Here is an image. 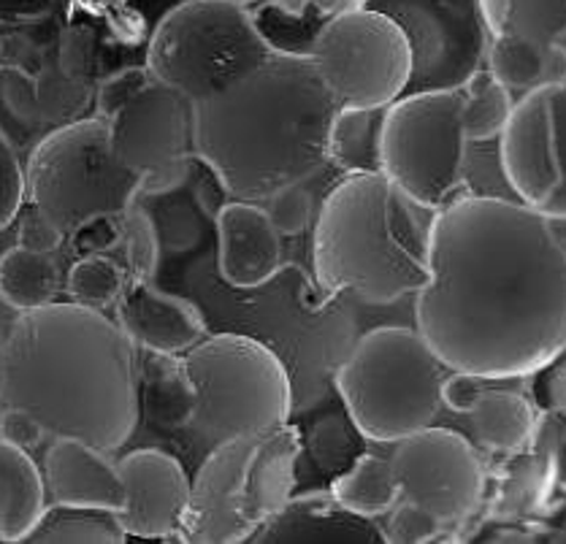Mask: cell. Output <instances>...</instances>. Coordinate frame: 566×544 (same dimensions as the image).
Returning <instances> with one entry per match:
<instances>
[{"label": "cell", "mask_w": 566, "mask_h": 544, "mask_svg": "<svg viewBox=\"0 0 566 544\" xmlns=\"http://www.w3.org/2000/svg\"><path fill=\"white\" fill-rule=\"evenodd\" d=\"M418 331L450 372L485 383L537 374L566 353V244L545 215L459 196L429 226Z\"/></svg>", "instance_id": "1"}, {"label": "cell", "mask_w": 566, "mask_h": 544, "mask_svg": "<svg viewBox=\"0 0 566 544\" xmlns=\"http://www.w3.org/2000/svg\"><path fill=\"white\" fill-rule=\"evenodd\" d=\"M138 347L117 320L76 301H52L11 323L0 404L28 409L52 439L114 452L138 426Z\"/></svg>", "instance_id": "2"}, {"label": "cell", "mask_w": 566, "mask_h": 544, "mask_svg": "<svg viewBox=\"0 0 566 544\" xmlns=\"http://www.w3.org/2000/svg\"><path fill=\"white\" fill-rule=\"evenodd\" d=\"M339 108L315 60L271 54L231 87L192 104V149L228 196L263 203L323 171Z\"/></svg>", "instance_id": "3"}, {"label": "cell", "mask_w": 566, "mask_h": 544, "mask_svg": "<svg viewBox=\"0 0 566 544\" xmlns=\"http://www.w3.org/2000/svg\"><path fill=\"white\" fill-rule=\"evenodd\" d=\"M315 276L325 295L390 304L429 282V228L382 171L347 174L315 226Z\"/></svg>", "instance_id": "4"}, {"label": "cell", "mask_w": 566, "mask_h": 544, "mask_svg": "<svg viewBox=\"0 0 566 544\" xmlns=\"http://www.w3.org/2000/svg\"><path fill=\"white\" fill-rule=\"evenodd\" d=\"M444 368L420 331L382 325L360 336L336 372V388L353 426L390 444L431 426L442 407Z\"/></svg>", "instance_id": "5"}, {"label": "cell", "mask_w": 566, "mask_h": 544, "mask_svg": "<svg viewBox=\"0 0 566 544\" xmlns=\"http://www.w3.org/2000/svg\"><path fill=\"white\" fill-rule=\"evenodd\" d=\"M182 366L196 396L190 426L214 444L263 437L291 417V377L258 338L207 336L182 355Z\"/></svg>", "instance_id": "6"}, {"label": "cell", "mask_w": 566, "mask_h": 544, "mask_svg": "<svg viewBox=\"0 0 566 544\" xmlns=\"http://www.w3.org/2000/svg\"><path fill=\"white\" fill-rule=\"evenodd\" d=\"M25 192L65 236L101 217L119 220L142 196V179L117 160L101 117H82L52 128L33 147Z\"/></svg>", "instance_id": "7"}, {"label": "cell", "mask_w": 566, "mask_h": 544, "mask_svg": "<svg viewBox=\"0 0 566 544\" xmlns=\"http://www.w3.org/2000/svg\"><path fill=\"white\" fill-rule=\"evenodd\" d=\"M271 54L247 6L231 0H185L149 35L147 69L190 104H201Z\"/></svg>", "instance_id": "8"}, {"label": "cell", "mask_w": 566, "mask_h": 544, "mask_svg": "<svg viewBox=\"0 0 566 544\" xmlns=\"http://www.w3.org/2000/svg\"><path fill=\"white\" fill-rule=\"evenodd\" d=\"M461 90H429L385 108L382 174L420 209L437 211L459 198L467 171Z\"/></svg>", "instance_id": "9"}, {"label": "cell", "mask_w": 566, "mask_h": 544, "mask_svg": "<svg viewBox=\"0 0 566 544\" xmlns=\"http://www.w3.org/2000/svg\"><path fill=\"white\" fill-rule=\"evenodd\" d=\"M312 60L339 106H390L407 93L412 76L405 30L369 6L334 17L323 28Z\"/></svg>", "instance_id": "10"}, {"label": "cell", "mask_w": 566, "mask_h": 544, "mask_svg": "<svg viewBox=\"0 0 566 544\" xmlns=\"http://www.w3.org/2000/svg\"><path fill=\"white\" fill-rule=\"evenodd\" d=\"M405 30L412 50L407 93L461 90L483 69L491 46L483 0H369Z\"/></svg>", "instance_id": "11"}, {"label": "cell", "mask_w": 566, "mask_h": 544, "mask_svg": "<svg viewBox=\"0 0 566 544\" xmlns=\"http://www.w3.org/2000/svg\"><path fill=\"white\" fill-rule=\"evenodd\" d=\"M106 125L117 160L142 179V196H160L188 181L196 149L192 104L182 93L153 76Z\"/></svg>", "instance_id": "12"}, {"label": "cell", "mask_w": 566, "mask_h": 544, "mask_svg": "<svg viewBox=\"0 0 566 544\" xmlns=\"http://www.w3.org/2000/svg\"><path fill=\"white\" fill-rule=\"evenodd\" d=\"M499 160L523 203L566 222V82L526 90L499 136Z\"/></svg>", "instance_id": "13"}, {"label": "cell", "mask_w": 566, "mask_h": 544, "mask_svg": "<svg viewBox=\"0 0 566 544\" xmlns=\"http://www.w3.org/2000/svg\"><path fill=\"white\" fill-rule=\"evenodd\" d=\"M390 463L401 499L423 506L444 525L463 523L485 495V467L478 450L448 428H420L396 441Z\"/></svg>", "instance_id": "14"}, {"label": "cell", "mask_w": 566, "mask_h": 544, "mask_svg": "<svg viewBox=\"0 0 566 544\" xmlns=\"http://www.w3.org/2000/svg\"><path fill=\"white\" fill-rule=\"evenodd\" d=\"M239 437L220 441L190 482V504L182 525V542L237 544L252 536L244 520V467L252 441Z\"/></svg>", "instance_id": "15"}, {"label": "cell", "mask_w": 566, "mask_h": 544, "mask_svg": "<svg viewBox=\"0 0 566 544\" xmlns=\"http://www.w3.org/2000/svg\"><path fill=\"white\" fill-rule=\"evenodd\" d=\"M117 463L128 488V504L119 512L125 531L142 540L182 542L190 504V480L182 463L160 450H134Z\"/></svg>", "instance_id": "16"}, {"label": "cell", "mask_w": 566, "mask_h": 544, "mask_svg": "<svg viewBox=\"0 0 566 544\" xmlns=\"http://www.w3.org/2000/svg\"><path fill=\"white\" fill-rule=\"evenodd\" d=\"M114 320L136 347L160 355H182L207 338V320L188 299L163 293L153 282L128 280L114 301Z\"/></svg>", "instance_id": "17"}, {"label": "cell", "mask_w": 566, "mask_h": 544, "mask_svg": "<svg viewBox=\"0 0 566 544\" xmlns=\"http://www.w3.org/2000/svg\"><path fill=\"white\" fill-rule=\"evenodd\" d=\"M214 226L217 263L228 285L261 287L282 269V233L271 222L266 207L233 198L217 211Z\"/></svg>", "instance_id": "18"}, {"label": "cell", "mask_w": 566, "mask_h": 544, "mask_svg": "<svg viewBox=\"0 0 566 544\" xmlns=\"http://www.w3.org/2000/svg\"><path fill=\"white\" fill-rule=\"evenodd\" d=\"M46 491L60 504L98 506L123 512L128 504L119 463H112L104 450L82 439L54 437L44 452Z\"/></svg>", "instance_id": "19"}, {"label": "cell", "mask_w": 566, "mask_h": 544, "mask_svg": "<svg viewBox=\"0 0 566 544\" xmlns=\"http://www.w3.org/2000/svg\"><path fill=\"white\" fill-rule=\"evenodd\" d=\"M250 542L258 544H382L385 534L371 517L355 515L334 493H306L287 501Z\"/></svg>", "instance_id": "20"}, {"label": "cell", "mask_w": 566, "mask_h": 544, "mask_svg": "<svg viewBox=\"0 0 566 544\" xmlns=\"http://www.w3.org/2000/svg\"><path fill=\"white\" fill-rule=\"evenodd\" d=\"M0 95L11 117L30 128H60L82 119L84 108L95 101L93 82L65 74L57 57L41 65L39 74L22 69L0 71Z\"/></svg>", "instance_id": "21"}, {"label": "cell", "mask_w": 566, "mask_h": 544, "mask_svg": "<svg viewBox=\"0 0 566 544\" xmlns=\"http://www.w3.org/2000/svg\"><path fill=\"white\" fill-rule=\"evenodd\" d=\"M301 437L293 426H280L252 441L244 467V520L255 534L269 517H274L296 488V461ZM250 542V540H247Z\"/></svg>", "instance_id": "22"}, {"label": "cell", "mask_w": 566, "mask_h": 544, "mask_svg": "<svg viewBox=\"0 0 566 544\" xmlns=\"http://www.w3.org/2000/svg\"><path fill=\"white\" fill-rule=\"evenodd\" d=\"M46 482L22 447L0 439V542H25L44 504Z\"/></svg>", "instance_id": "23"}, {"label": "cell", "mask_w": 566, "mask_h": 544, "mask_svg": "<svg viewBox=\"0 0 566 544\" xmlns=\"http://www.w3.org/2000/svg\"><path fill=\"white\" fill-rule=\"evenodd\" d=\"M469 417L480 444L502 456L526 450L539 433L537 409L515 390H483Z\"/></svg>", "instance_id": "24"}, {"label": "cell", "mask_w": 566, "mask_h": 544, "mask_svg": "<svg viewBox=\"0 0 566 544\" xmlns=\"http://www.w3.org/2000/svg\"><path fill=\"white\" fill-rule=\"evenodd\" d=\"M119 512L54 501L30 529V544H123L128 542Z\"/></svg>", "instance_id": "25"}, {"label": "cell", "mask_w": 566, "mask_h": 544, "mask_svg": "<svg viewBox=\"0 0 566 544\" xmlns=\"http://www.w3.org/2000/svg\"><path fill=\"white\" fill-rule=\"evenodd\" d=\"M385 108L342 106L331 125L328 163L347 174L382 171Z\"/></svg>", "instance_id": "26"}, {"label": "cell", "mask_w": 566, "mask_h": 544, "mask_svg": "<svg viewBox=\"0 0 566 544\" xmlns=\"http://www.w3.org/2000/svg\"><path fill=\"white\" fill-rule=\"evenodd\" d=\"M252 17L271 52L296 57H312L323 28L331 22L310 0H261Z\"/></svg>", "instance_id": "27"}, {"label": "cell", "mask_w": 566, "mask_h": 544, "mask_svg": "<svg viewBox=\"0 0 566 544\" xmlns=\"http://www.w3.org/2000/svg\"><path fill=\"white\" fill-rule=\"evenodd\" d=\"M144 404L160 428L190 426L196 412V396L185 374L182 358L177 355L149 353L144 363Z\"/></svg>", "instance_id": "28"}, {"label": "cell", "mask_w": 566, "mask_h": 544, "mask_svg": "<svg viewBox=\"0 0 566 544\" xmlns=\"http://www.w3.org/2000/svg\"><path fill=\"white\" fill-rule=\"evenodd\" d=\"M331 493L342 506L364 517L388 515L401 501L399 477L394 463L379 456H360L350 471L336 477Z\"/></svg>", "instance_id": "29"}, {"label": "cell", "mask_w": 566, "mask_h": 544, "mask_svg": "<svg viewBox=\"0 0 566 544\" xmlns=\"http://www.w3.org/2000/svg\"><path fill=\"white\" fill-rule=\"evenodd\" d=\"M57 287V263L46 252L11 247L0 255V299L14 310L28 312L52 304Z\"/></svg>", "instance_id": "30"}, {"label": "cell", "mask_w": 566, "mask_h": 544, "mask_svg": "<svg viewBox=\"0 0 566 544\" xmlns=\"http://www.w3.org/2000/svg\"><path fill=\"white\" fill-rule=\"evenodd\" d=\"M517 458L510 461L507 471L499 485V495L493 506H499L502 515H523V512L537 510L542 501L547 499L553 474H556V456L551 444H537L534 437L526 450L515 452Z\"/></svg>", "instance_id": "31"}, {"label": "cell", "mask_w": 566, "mask_h": 544, "mask_svg": "<svg viewBox=\"0 0 566 544\" xmlns=\"http://www.w3.org/2000/svg\"><path fill=\"white\" fill-rule=\"evenodd\" d=\"M491 33H517L551 44L566 30V0H483Z\"/></svg>", "instance_id": "32"}, {"label": "cell", "mask_w": 566, "mask_h": 544, "mask_svg": "<svg viewBox=\"0 0 566 544\" xmlns=\"http://www.w3.org/2000/svg\"><path fill=\"white\" fill-rule=\"evenodd\" d=\"M463 93V130L469 142H491L502 136L510 114H513V98L507 84L499 82L491 71L480 69L469 76L461 87Z\"/></svg>", "instance_id": "33"}, {"label": "cell", "mask_w": 566, "mask_h": 544, "mask_svg": "<svg viewBox=\"0 0 566 544\" xmlns=\"http://www.w3.org/2000/svg\"><path fill=\"white\" fill-rule=\"evenodd\" d=\"M545 46L517 33L491 35L488 71L510 90H534L545 84Z\"/></svg>", "instance_id": "34"}, {"label": "cell", "mask_w": 566, "mask_h": 544, "mask_svg": "<svg viewBox=\"0 0 566 544\" xmlns=\"http://www.w3.org/2000/svg\"><path fill=\"white\" fill-rule=\"evenodd\" d=\"M125 282H128V271L119 269L117 260L104 255V252H87L71 265L65 290L76 304L104 310L119 299Z\"/></svg>", "instance_id": "35"}, {"label": "cell", "mask_w": 566, "mask_h": 544, "mask_svg": "<svg viewBox=\"0 0 566 544\" xmlns=\"http://www.w3.org/2000/svg\"><path fill=\"white\" fill-rule=\"evenodd\" d=\"M119 244L125 250V271L128 280L153 282L160 263V239L158 226L138 203L125 209L119 217Z\"/></svg>", "instance_id": "36"}, {"label": "cell", "mask_w": 566, "mask_h": 544, "mask_svg": "<svg viewBox=\"0 0 566 544\" xmlns=\"http://www.w3.org/2000/svg\"><path fill=\"white\" fill-rule=\"evenodd\" d=\"M444 529H448V525L439 523V520L433 517L431 512H426L423 506L401 499L399 504L388 512V523H385L382 534H385V542L423 544V542L439 540Z\"/></svg>", "instance_id": "37"}, {"label": "cell", "mask_w": 566, "mask_h": 544, "mask_svg": "<svg viewBox=\"0 0 566 544\" xmlns=\"http://www.w3.org/2000/svg\"><path fill=\"white\" fill-rule=\"evenodd\" d=\"M22 198H25V168L11 138L0 128V231H6L14 217H20Z\"/></svg>", "instance_id": "38"}, {"label": "cell", "mask_w": 566, "mask_h": 544, "mask_svg": "<svg viewBox=\"0 0 566 544\" xmlns=\"http://www.w3.org/2000/svg\"><path fill=\"white\" fill-rule=\"evenodd\" d=\"M266 211L282 236H298L312 220V196L304 185H291L269 198Z\"/></svg>", "instance_id": "39"}, {"label": "cell", "mask_w": 566, "mask_h": 544, "mask_svg": "<svg viewBox=\"0 0 566 544\" xmlns=\"http://www.w3.org/2000/svg\"><path fill=\"white\" fill-rule=\"evenodd\" d=\"M57 65L69 76L90 82L95 69V30L90 25H71L60 33Z\"/></svg>", "instance_id": "40"}, {"label": "cell", "mask_w": 566, "mask_h": 544, "mask_svg": "<svg viewBox=\"0 0 566 544\" xmlns=\"http://www.w3.org/2000/svg\"><path fill=\"white\" fill-rule=\"evenodd\" d=\"M153 79L147 65H130V69L117 71V74L101 79L95 87V117L108 119L128 98H134L138 90Z\"/></svg>", "instance_id": "41"}, {"label": "cell", "mask_w": 566, "mask_h": 544, "mask_svg": "<svg viewBox=\"0 0 566 544\" xmlns=\"http://www.w3.org/2000/svg\"><path fill=\"white\" fill-rule=\"evenodd\" d=\"M20 247L33 252H46L52 255L60 244L65 241V233L46 215H41L39 209L30 203L25 211H20V231H17Z\"/></svg>", "instance_id": "42"}, {"label": "cell", "mask_w": 566, "mask_h": 544, "mask_svg": "<svg viewBox=\"0 0 566 544\" xmlns=\"http://www.w3.org/2000/svg\"><path fill=\"white\" fill-rule=\"evenodd\" d=\"M50 433L41 426V420L35 415H30L22 407H3L0 412V439L9 441V444L22 447V450H35Z\"/></svg>", "instance_id": "43"}, {"label": "cell", "mask_w": 566, "mask_h": 544, "mask_svg": "<svg viewBox=\"0 0 566 544\" xmlns=\"http://www.w3.org/2000/svg\"><path fill=\"white\" fill-rule=\"evenodd\" d=\"M483 390H485V379L472 377V374H463V372H453V377H444L442 404L453 409V412L469 415Z\"/></svg>", "instance_id": "44"}, {"label": "cell", "mask_w": 566, "mask_h": 544, "mask_svg": "<svg viewBox=\"0 0 566 544\" xmlns=\"http://www.w3.org/2000/svg\"><path fill=\"white\" fill-rule=\"evenodd\" d=\"M71 239H74L76 247L84 252H104L119 241V220L101 217V220H93L90 226L80 228Z\"/></svg>", "instance_id": "45"}, {"label": "cell", "mask_w": 566, "mask_h": 544, "mask_svg": "<svg viewBox=\"0 0 566 544\" xmlns=\"http://www.w3.org/2000/svg\"><path fill=\"white\" fill-rule=\"evenodd\" d=\"M57 0H0V25H28L52 11Z\"/></svg>", "instance_id": "46"}, {"label": "cell", "mask_w": 566, "mask_h": 544, "mask_svg": "<svg viewBox=\"0 0 566 544\" xmlns=\"http://www.w3.org/2000/svg\"><path fill=\"white\" fill-rule=\"evenodd\" d=\"M566 82V50L558 41H551L545 46V84H564Z\"/></svg>", "instance_id": "47"}, {"label": "cell", "mask_w": 566, "mask_h": 544, "mask_svg": "<svg viewBox=\"0 0 566 544\" xmlns=\"http://www.w3.org/2000/svg\"><path fill=\"white\" fill-rule=\"evenodd\" d=\"M312 6H315L321 14L328 17V20H334V17L339 14H347V11H355V9H364L369 0H310Z\"/></svg>", "instance_id": "48"}, {"label": "cell", "mask_w": 566, "mask_h": 544, "mask_svg": "<svg viewBox=\"0 0 566 544\" xmlns=\"http://www.w3.org/2000/svg\"><path fill=\"white\" fill-rule=\"evenodd\" d=\"M547 396H551L553 407L566 417V363L562 366V372L551 379V385H547Z\"/></svg>", "instance_id": "49"}, {"label": "cell", "mask_w": 566, "mask_h": 544, "mask_svg": "<svg viewBox=\"0 0 566 544\" xmlns=\"http://www.w3.org/2000/svg\"><path fill=\"white\" fill-rule=\"evenodd\" d=\"M123 0H84V6H104V9H114V6H119Z\"/></svg>", "instance_id": "50"}, {"label": "cell", "mask_w": 566, "mask_h": 544, "mask_svg": "<svg viewBox=\"0 0 566 544\" xmlns=\"http://www.w3.org/2000/svg\"><path fill=\"white\" fill-rule=\"evenodd\" d=\"M3 347H6V336L0 334V388H3Z\"/></svg>", "instance_id": "51"}, {"label": "cell", "mask_w": 566, "mask_h": 544, "mask_svg": "<svg viewBox=\"0 0 566 544\" xmlns=\"http://www.w3.org/2000/svg\"><path fill=\"white\" fill-rule=\"evenodd\" d=\"M231 3H239V6H252V3H261V0H231Z\"/></svg>", "instance_id": "52"}, {"label": "cell", "mask_w": 566, "mask_h": 544, "mask_svg": "<svg viewBox=\"0 0 566 544\" xmlns=\"http://www.w3.org/2000/svg\"><path fill=\"white\" fill-rule=\"evenodd\" d=\"M556 41H558V44H562V46H564V50H566V30H564V33H562V35H556Z\"/></svg>", "instance_id": "53"}, {"label": "cell", "mask_w": 566, "mask_h": 544, "mask_svg": "<svg viewBox=\"0 0 566 544\" xmlns=\"http://www.w3.org/2000/svg\"><path fill=\"white\" fill-rule=\"evenodd\" d=\"M0 52H3V41H0Z\"/></svg>", "instance_id": "54"}, {"label": "cell", "mask_w": 566, "mask_h": 544, "mask_svg": "<svg viewBox=\"0 0 566 544\" xmlns=\"http://www.w3.org/2000/svg\"><path fill=\"white\" fill-rule=\"evenodd\" d=\"M564 529H566V525H564ZM562 540H566V531H564V536H562Z\"/></svg>", "instance_id": "55"}]
</instances>
